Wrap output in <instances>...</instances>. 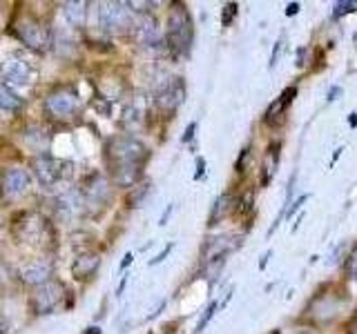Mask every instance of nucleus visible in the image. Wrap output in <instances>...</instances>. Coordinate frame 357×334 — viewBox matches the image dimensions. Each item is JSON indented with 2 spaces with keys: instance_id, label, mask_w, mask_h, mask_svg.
I'll use <instances>...</instances> for the list:
<instances>
[{
  "instance_id": "f257e3e1",
  "label": "nucleus",
  "mask_w": 357,
  "mask_h": 334,
  "mask_svg": "<svg viewBox=\"0 0 357 334\" xmlns=\"http://www.w3.org/2000/svg\"><path fill=\"white\" fill-rule=\"evenodd\" d=\"M109 176L119 187H132L141 178L143 165L148 161V148L134 136H116L107 143Z\"/></svg>"
},
{
  "instance_id": "f03ea898",
  "label": "nucleus",
  "mask_w": 357,
  "mask_h": 334,
  "mask_svg": "<svg viewBox=\"0 0 357 334\" xmlns=\"http://www.w3.org/2000/svg\"><path fill=\"white\" fill-rule=\"evenodd\" d=\"M167 47L174 56H188L192 47V18L181 3H174L167 16V29H165Z\"/></svg>"
},
{
  "instance_id": "7ed1b4c3",
  "label": "nucleus",
  "mask_w": 357,
  "mask_h": 334,
  "mask_svg": "<svg viewBox=\"0 0 357 334\" xmlns=\"http://www.w3.org/2000/svg\"><path fill=\"white\" fill-rule=\"evenodd\" d=\"M11 31H14L16 38L22 45H25V47H29L31 51H47L50 45H52V33H50V29L45 27L38 18H33L29 14L20 16L14 22Z\"/></svg>"
},
{
  "instance_id": "20e7f679",
  "label": "nucleus",
  "mask_w": 357,
  "mask_h": 334,
  "mask_svg": "<svg viewBox=\"0 0 357 334\" xmlns=\"http://www.w3.org/2000/svg\"><path fill=\"white\" fill-rule=\"evenodd\" d=\"M98 25L107 33H123L134 27V9L130 3H100Z\"/></svg>"
},
{
  "instance_id": "39448f33",
  "label": "nucleus",
  "mask_w": 357,
  "mask_h": 334,
  "mask_svg": "<svg viewBox=\"0 0 357 334\" xmlns=\"http://www.w3.org/2000/svg\"><path fill=\"white\" fill-rule=\"evenodd\" d=\"M33 81V67L25 58H7L0 63V85H5L7 89H27Z\"/></svg>"
},
{
  "instance_id": "423d86ee",
  "label": "nucleus",
  "mask_w": 357,
  "mask_h": 334,
  "mask_svg": "<svg viewBox=\"0 0 357 334\" xmlns=\"http://www.w3.org/2000/svg\"><path fill=\"white\" fill-rule=\"evenodd\" d=\"M76 107H78V94L72 87H59V89H54V92H50L47 98H45V111H47V116H52L56 120L72 118Z\"/></svg>"
},
{
  "instance_id": "0eeeda50",
  "label": "nucleus",
  "mask_w": 357,
  "mask_h": 334,
  "mask_svg": "<svg viewBox=\"0 0 357 334\" xmlns=\"http://www.w3.org/2000/svg\"><path fill=\"white\" fill-rule=\"evenodd\" d=\"M63 296H65L63 283L50 281L40 285L36 292L31 294V310L36 312V315H52V312L61 305Z\"/></svg>"
},
{
  "instance_id": "6e6552de",
  "label": "nucleus",
  "mask_w": 357,
  "mask_h": 334,
  "mask_svg": "<svg viewBox=\"0 0 357 334\" xmlns=\"http://www.w3.org/2000/svg\"><path fill=\"white\" fill-rule=\"evenodd\" d=\"M185 98V83L183 78H170L159 92H156V107L165 114H172L176 111V107L183 103Z\"/></svg>"
},
{
  "instance_id": "1a4fd4ad",
  "label": "nucleus",
  "mask_w": 357,
  "mask_h": 334,
  "mask_svg": "<svg viewBox=\"0 0 357 334\" xmlns=\"http://www.w3.org/2000/svg\"><path fill=\"white\" fill-rule=\"evenodd\" d=\"M61 163L56 161V159H52V156H47V154H40V156H36L33 159V163H31V170H33V176L38 178V183L43 185V187H52V185H56L63 178V170H61Z\"/></svg>"
},
{
  "instance_id": "9d476101",
  "label": "nucleus",
  "mask_w": 357,
  "mask_h": 334,
  "mask_svg": "<svg viewBox=\"0 0 357 334\" xmlns=\"http://www.w3.org/2000/svg\"><path fill=\"white\" fill-rule=\"evenodd\" d=\"M81 194H83L85 205H105L109 200V194H112L109 181L103 174H92L85 181Z\"/></svg>"
},
{
  "instance_id": "9b49d317",
  "label": "nucleus",
  "mask_w": 357,
  "mask_h": 334,
  "mask_svg": "<svg viewBox=\"0 0 357 334\" xmlns=\"http://www.w3.org/2000/svg\"><path fill=\"white\" fill-rule=\"evenodd\" d=\"M52 272H54V267L50 261H45V259H36V261H31L27 265H22L20 267V281L22 283H27V285H45V283H50L52 281Z\"/></svg>"
},
{
  "instance_id": "f8f14e48",
  "label": "nucleus",
  "mask_w": 357,
  "mask_h": 334,
  "mask_svg": "<svg viewBox=\"0 0 357 334\" xmlns=\"http://www.w3.org/2000/svg\"><path fill=\"white\" fill-rule=\"evenodd\" d=\"M29 189V172L22 167H9L3 176V192L7 198L22 196Z\"/></svg>"
},
{
  "instance_id": "ddd939ff",
  "label": "nucleus",
  "mask_w": 357,
  "mask_h": 334,
  "mask_svg": "<svg viewBox=\"0 0 357 334\" xmlns=\"http://www.w3.org/2000/svg\"><path fill=\"white\" fill-rule=\"evenodd\" d=\"M134 38L139 40L143 47H154L161 40L159 25L152 16H141L139 20H134Z\"/></svg>"
},
{
  "instance_id": "4468645a",
  "label": "nucleus",
  "mask_w": 357,
  "mask_h": 334,
  "mask_svg": "<svg viewBox=\"0 0 357 334\" xmlns=\"http://www.w3.org/2000/svg\"><path fill=\"white\" fill-rule=\"evenodd\" d=\"M85 200H83V194L81 192H65L56 198V214L61 218H72L74 214L83 209Z\"/></svg>"
},
{
  "instance_id": "2eb2a0df",
  "label": "nucleus",
  "mask_w": 357,
  "mask_h": 334,
  "mask_svg": "<svg viewBox=\"0 0 357 334\" xmlns=\"http://www.w3.org/2000/svg\"><path fill=\"white\" fill-rule=\"evenodd\" d=\"M98 265H100V256L98 254H94V252L81 254L72 265L74 278H78V281H87V278L94 276V272L98 270Z\"/></svg>"
},
{
  "instance_id": "dca6fc26",
  "label": "nucleus",
  "mask_w": 357,
  "mask_h": 334,
  "mask_svg": "<svg viewBox=\"0 0 357 334\" xmlns=\"http://www.w3.org/2000/svg\"><path fill=\"white\" fill-rule=\"evenodd\" d=\"M87 3H81V0H76V3H63V11H65V18L70 22L72 27L81 29L85 25V18H87Z\"/></svg>"
},
{
  "instance_id": "f3484780",
  "label": "nucleus",
  "mask_w": 357,
  "mask_h": 334,
  "mask_svg": "<svg viewBox=\"0 0 357 334\" xmlns=\"http://www.w3.org/2000/svg\"><path fill=\"white\" fill-rule=\"evenodd\" d=\"M286 109H288V103H286L282 96H279L277 100H273V103L268 105L266 114H264V122H266V125H271V127H277L279 122L284 120Z\"/></svg>"
},
{
  "instance_id": "a211bd4d",
  "label": "nucleus",
  "mask_w": 357,
  "mask_h": 334,
  "mask_svg": "<svg viewBox=\"0 0 357 334\" xmlns=\"http://www.w3.org/2000/svg\"><path fill=\"white\" fill-rule=\"evenodd\" d=\"M20 107H22V98H18L5 85H0V109H5V111H18Z\"/></svg>"
},
{
  "instance_id": "6ab92c4d",
  "label": "nucleus",
  "mask_w": 357,
  "mask_h": 334,
  "mask_svg": "<svg viewBox=\"0 0 357 334\" xmlns=\"http://www.w3.org/2000/svg\"><path fill=\"white\" fill-rule=\"evenodd\" d=\"M230 203H232L230 194H221L215 200V205H212V212H210V225H215L217 221H221L223 216H226V212L230 209Z\"/></svg>"
},
{
  "instance_id": "aec40b11",
  "label": "nucleus",
  "mask_w": 357,
  "mask_h": 334,
  "mask_svg": "<svg viewBox=\"0 0 357 334\" xmlns=\"http://www.w3.org/2000/svg\"><path fill=\"white\" fill-rule=\"evenodd\" d=\"M279 163V152H277V145H273L271 150H268V161H266V176H264V183L271 181V176L275 172V167Z\"/></svg>"
},
{
  "instance_id": "412c9836",
  "label": "nucleus",
  "mask_w": 357,
  "mask_h": 334,
  "mask_svg": "<svg viewBox=\"0 0 357 334\" xmlns=\"http://www.w3.org/2000/svg\"><path fill=\"white\" fill-rule=\"evenodd\" d=\"M148 192H150V183H143L137 189H132V194L128 196V205L130 207H139L141 200L145 198V194H148Z\"/></svg>"
},
{
  "instance_id": "4be33fe9",
  "label": "nucleus",
  "mask_w": 357,
  "mask_h": 334,
  "mask_svg": "<svg viewBox=\"0 0 357 334\" xmlns=\"http://www.w3.org/2000/svg\"><path fill=\"white\" fill-rule=\"evenodd\" d=\"M141 120H143V111L139 107H130L126 111V127L137 129V127H141Z\"/></svg>"
},
{
  "instance_id": "5701e85b",
  "label": "nucleus",
  "mask_w": 357,
  "mask_h": 334,
  "mask_svg": "<svg viewBox=\"0 0 357 334\" xmlns=\"http://www.w3.org/2000/svg\"><path fill=\"white\" fill-rule=\"evenodd\" d=\"M357 9V3H335L333 7V18H342L346 14H353Z\"/></svg>"
},
{
  "instance_id": "b1692460",
  "label": "nucleus",
  "mask_w": 357,
  "mask_h": 334,
  "mask_svg": "<svg viewBox=\"0 0 357 334\" xmlns=\"http://www.w3.org/2000/svg\"><path fill=\"white\" fill-rule=\"evenodd\" d=\"M215 312H217V303H215V301H212V303L206 308L204 317H201V319H199V323H197V332H204V328L208 326V321H210L212 317H215Z\"/></svg>"
},
{
  "instance_id": "393cba45",
  "label": "nucleus",
  "mask_w": 357,
  "mask_h": 334,
  "mask_svg": "<svg viewBox=\"0 0 357 334\" xmlns=\"http://www.w3.org/2000/svg\"><path fill=\"white\" fill-rule=\"evenodd\" d=\"M234 16H237V5H234V3H228L226 7H223V16H221L223 27H228Z\"/></svg>"
},
{
  "instance_id": "a878e982",
  "label": "nucleus",
  "mask_w": 357,
  "mask_h": 334,
  "mask_svg": "<svg viewBox=\"0 0 357 334\" xmlns=\"http://www.w3.org/2000/svg\"><path fill=\"white\" fill-rule=\"evenodd\" d=\"M172 248H174V243H167V245H165V250H163L161 254H156V259H152L150 265H159L161 261H165V256L172 252Z\"/></svg>"
},
{
  "instance_id": "bb28decb",
  "label": "nucleus",
  "mask_w": 357,
  "mask_h": 334,
  "mask_svg": "<svg viewBox=\"0 0 357 334\" xmlns=\"http://www.w3.org/2000/svg\"><path fill=\"white\" fill-rule=\"evenodd\" d=\"M349 274L353 276V281L357 283V250L351 254V261H349Z\"/></svg>"
},
{
  "instance_id": "cd10ccee",
  "label": "nucleus",
  "mask_w": 357,
  "mask_h": 334,
  "mask_svg": "<svg viewBox=\"0 0 357 334\" xmlns=\"http://www.w3.org/2000/svg\"><path fill=\"white\" fill-rule=\"evenodd\" d=\"M308 198H310L308 194H301V196H299V198L295 200V203H293V207H290V209H286V214H284V216H293V212H295L297 207H301V205H304Z\"/></svg>"
},
{
  "instance_id": "c85d7f7f",
  "label": "nucleus",
  "mask_w": 357,
  "mask_h": 334,
  "mask_svg": "<svg viewBox=\"0 0 357 334\" xmlns=\"http://www.w3.org/2000/svg\"><path fill=\"white\" fill-rule=\"evenodd\" d=\"M295 96H297V87H286L284 92H282V98L286 100L288 105L293 103V98H295Z\"/></svg>"
},
{
  "instance_id": "c756f323",
  "label": "nucleus",
  "mask_w": 357,
  "mask_h": 334,
  "mask_svg": "<svg viewBox=\"0 0 357 334\" xmlns=\"http://www.w3.org/2000/svg\"><path fill=\"white\" fill-rule=\"evenodd\" d=\"M195 129H197V122H190L188 129H185V134H183V143L192 141V136H195Z\"/></svg>"
},
{
  "instance_id": "7c9ffc66",
  "label": "nucleus",
  "mask_w": 357,
  "mask_h": 334,
  "mask_svg": "<svg viewBox=\"0 0 357 334\" xmlns=\"http://www.w3.org/2000/svg\"><path fill=\"white\" fill-rule=\"evenodd\" d=\"M204 174H206V161L204 159H197V174H195V178L199 181V178L204 176Z\"/></svg>"
},
{
  "instance_id": "2f4dec72",
  "label": "nucleus",
  "mask_w": 357,
  "mask_h": 334,
  "mask_svg": "<svg viewBox=\"0 0 357 334\" xmlns=\"http://www.w3.org/2000/svg\"><path fill=\"white\" fill-rule=\"evenodd\" d=\"M299 3H290L288 5V9H286V16H295V14H299Z\"/></svg>"
},
{
  "instance_id": "473e14b6",
  "label": "nucleus",
  "mask_w": 357,
  "mask_h": 334,
  "mask_svg": "<svg viewBox=\"0 0 357 334\" xmlns=\"http://www.w3.org/2000/svg\"><path fill=\"white\" fill-rule=\"evenodd\" d=\"M132 261H134V256H132V254L128 252L126 256H123V261H121V270H126L128 265H132Z\"/></svg>"
},
{
  "instance_id": "72a5a7b5",
  "label": "nucleus",
  "mask_w": 357,
  "mask_h": 334,
  "mask_svg": "<svg viewBox=\"0 0 357 334\" xmlns=\"http://www.w3.org/2000/svg\"><path fill=\"white\" fill-rule=\"evenodd\" d=\"M342 94V87H333L328 92V100H337V96Z\"/></svg>"
},
{
  "instance_id": "f704fd0d",
  "label": "nucleus",
  "mask_w": 357,
  "mask_h": 334,
  "mask_svg": "<svg viewBox=\"0 0 357 334\" xmlns=\"http://www.w3.org/2000/svg\"><path fill=\"white\" fill-rule=\"evenodd\" d=\"M126 283H128V276H123V281H121V285H119V289H116V294H119V296L123 294V289H126Z\"/></svg>"
},
{
  "instance_id": "c9c22d12",
  "label": "nucleus",
  "mask_w": 357,
  "mask_h": 334,
  "mask_svg": "<svg viewBox=\"0 0 357 334\" xmlns=\"http://www.w3.org/2000/svg\"><path fill=\"white\" fill-rule=\"evenodd\" d=\"M349 125H351V127L357 125V114H351V116H349Z\"/></svg>"
},
{
  "instance_id": "e433bc0d",
  "label": "nucleus",
  "mask_w": 357,
  "mask_h": 334,
  "mask_svg": "<svg viewBox=\"0 0 357 334\" xmlns=\"http://www.w3.org/2000/svg\"><path fill=\"white\" fill-rule=\"evenodd\" d=\"M0 334H9V330H7V323H3V321H0Z\"/></svg>"
},
{
  "instance_id": "4c0bfd02",
  "label": "nucleus",
  "mask_w": 357,
  "mask_h": 334,
  "mask_svg": "<svg viewBox=\"0 0 357 334\" xmlns=\"http://www.w3.org/2000/svg\"><path fill=\"white\" fill-rule=\"evenodd\" d=\"M85 334H100V328H89Z\"/></svg>"
},
{
  "instance_id": "58836bf2",
  "label": "nucleus",
  "mask_w": 357,
  "mask_h": 334,
  "mask_svg": "<svg viewBox=\"0 0 357 334\" xmlns=\"http://www.w3.org/2000/svg\"><path fill=\"white\" fill-rule=\"evenodd\" d=\"M351 334H357V317H355V321H353V326H351Z\"/></svg>"
},
{
  "instance_id": "ea45409f",
  "label": "nucleus",
  "mask_w": 357,
  "mask_h": 334,
  "mask_svg": "<svg viewBox=\"0 0 357 334\" xmlns=\"http://www.w3.org/2000/svg\"><path fill=\"white\" fill-rule=\"evenodd\" d=\"M299 334H310V332H299Z\"/></svg>"
}]
</instances>
